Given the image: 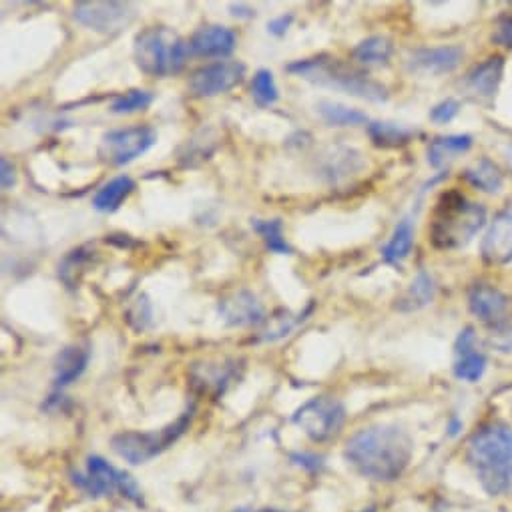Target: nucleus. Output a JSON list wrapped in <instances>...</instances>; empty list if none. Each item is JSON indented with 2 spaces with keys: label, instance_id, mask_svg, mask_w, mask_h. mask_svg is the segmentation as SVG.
<instances>
[{
  "label": "nucleus",
  "instance_id": "f257e3e1",
  "mask_svg": "<svg viewBox=\"0 0 512 512\" xmlns=\"http://www.w3.org/2000/svg\"><path fill=\"white\" fill-rule=\"evenodd\" d=\"M414 452L410 434L396 424H376L356 432L344 456L356 472L378 482L398 480L408 468Z\"/></svg>",
  "mask_w": 512,
  "mask_h": 512
},
{
  "label": "nucleus",
  "instance_id": "f03ea898",
  "mask_svg": "<svg viewBox=\"0 0 512 512\" xmlns=\"http://www.w3.org/2000/svg\"><path fill=\"white\" fill-rule=\"evenodd\" d=\"M468 462L488 494L512 496V430L508 426H482L468 442Z\"/></svg>",
  "mask_w": 512,
  "mask_h": 512
},
{
  "label": "nucleus",
  "instance_id": "7ed1b4c3",
  "mask_svg": "<svg viewBox=\"0 0 512 512\" xmlns=\"http://www.w3.org/2000/svg\"><path fill=\"white\" fill-rule=\"evenodd\" d=\"M486 223V209L466 199L460 191H446L436 201L428 225V239L436 249L466 247Z\"/></svg>",
  "mask_w": 512,
  "mask_h": 512
},
{
  "label": "nucleus",
  "instance_id": "20e7f679",
  "mask_svg": "<svg viewBox=\"0 0 512 512\" xmlns=\"http://www.w3.org/2000/svg\"><path fill=\"white\" fill-rule=\"evenodd\" d=\"M288 73H294L300 79H306L314 85L344 91L352 97L370 101V103H384L388 99V91L382 83L370 79L366 73L350 69L336 59L330 57H316L304 59L288 65Z\"/></svg>",
  "mask_w": 512,
  "mask_h": 512
},
{
  "label": "nucleus",
  "instance_id": "39448f33",
  "mask_svg": "<svg viewBox=\"0 0 512 512\" xmlns=\"http://www.w3.org/2000/svg\"><path fill=\"white\" fill-rule=\"evenodd\" d=\"M135 63L149 77H169L183 69L189 45L167 27H149L135 35Z\"/></svg>",
  "mask_w": 512,
  "mask_h": 512
},
{
  "label": "nucleus",
  "instance_id": "423d86ee",
  "mask_svg": "<svg viewBox=\"0 0 512 512\" xmlns=\"http://www.w3.org/2000/svg\"><path fill=\"white\" fill-rule=\"evenodd\" d=\"M189 422H191V412H185L179 420H175L173 424H169L161 430L121 432V434L113 436L111 448L125 462H129L133 466H139V464H145V462L153 460L163 450H167L187 430Z\"/></svg>",
  "mask_w": 512,
  "mask_h": 512
},
{
  "label": "nucleus",
  "instance_id": "0eeeda50",
  "mask_svg": "<svg viewBox=\"0 0 512 512\" xmlns=\"http://www.w3.org/2000/svg\"><path fill=\"white\" fill-rule=\"evenodd\" d=\"M292 422L302 428L310 440L328 442L342 430L346 422V408L334 396H314L296 410Z\"/></svg>",
  "mask_w": 512,
  "mask_h": 512
},
{
  "label": "nucleus",
  "instance_id": "6e6552de",
  "mask_svg": "<svg viewBox=\"0 0 512 512\" xmlns=\"http://www.w3.org/2000/svg\"><path fill=\"white\" fill-rule=\"evenodd\" d=\"M157 143V133L149 125L115 129L103 135L99 155L111 165H127L147 153Z\"/></svg>",
  "mask_w": 512,
  "mask_h": 512
},
{
  "label": "nucleus",
  "instance_id": "1a4fd4ad",
  "mask_svg": "<svg viewBox=\"0 0 512 512\" xmlns=\"http://www.w3.org/2000/svg\"><path fill=\"white\" fill-rule=\"evenodd\" d=\"M73 19L95 33L115 35L133 23L135 7L129 3H99V0L77 3L73 7Z\"/></svg>",
  "mask_w": 512,
  "mask_h": 512
},
{
  "label": "nucleus",
  "instance_id": "9d476101",
  "mask_svg": "<svg viewBox=\"0 0 512 512\" xmlns=\"http://www.w3.org/2000/svg\"><path fill=\"white\" fill-rule=\"evenodd\" d=\"M245 77V65L239 61H217L197 69L189 79V91L195 97H217L237 87Z\"/></svg>",
  "mask_w": 512,
  "mask_h": 512
},
{
  "label": "nucleus",
  "instance_id": "9b49d317",
  "mask_svg": "<svg viewBox=\"0 0 512 512\" xmlns=\"http://www.w3.org/2000/svg\"><path fill=\"white\" fill-rule=\"evenodd\" d=\"M482 258L492 266L512 262V203H508L490 223L482 239Z\"/></svg>",
  "mask_w": 512,
  "mask_h": 512
},
{
  "label": "nucleus",
  "instance_id": "f8f14e48",
  "mask_svg": "<svg viewBox=\"0 0 512 512\" xmlns=\"http://www.w3.org/2000/svg\"><path fill=\"white\" fill-rule=\"evenodd\" d=\"M464 59V49L458 45H444L432 49H418L410 55L408 67L412 73L446 75L458 69Z\"/></svg>",
  "mask_w": 512,
  "mask_h": 512
},
{
  "label": "nucleus",
  "instance_id": "ddd939ff",
  "mask_svg": "<svg viewBox=\"0 0 512 512\" xmlns=\"http://www.w3.org/2000/svg\"><path fill=\"white\" fill-rule=\"evenodd\" d=\"M508 306H510L508 298L494 286L476 284L468 292V308L472 316L494 328L506 322L504 318H506Z\"/></svg>",
  "mask_w": 512,
  "mask_h": 512
},
{
  "label": "nucleus",
  "instance_id": "4468645a",
  "mask_svg": "<svg viewBox=\"0 0 512 512\" xmlns=\"http://www.w3.org/2000/svg\"><path fill=\"white\" fill-rule=\"evenodd\" d=\"M219 314L225 320V324L233 328H247V326L262 324L266 318L264 306L247 290H239L229 298H225L219 304Z\"/></svg>",
  "mask_w": 512,
  "mask_h": 512
},
{
  "label": "nucleus",
  "instance_id": "2eb2a0df",
  "mask_svg": "<svg viewBox=\"0 0 512 512\" xmlns=\"http://www.w3.org/2000/svg\"><path fill=\"white\" fill-rule=\"evenodd\" d=\"M189 55L195 57H205V59H221L229 57L235 51L237 37L229 27L221 25H209L199 29L191 39H189Z\"/></svg>",
  "mask_w": 512,
  "mask_h": 512
},
{
  "label": "nucleus",
  "instance_id": "dca6fc26",
  "mask_svg": "<svg viewBox=\"0 0 512 512\" xmlns=\"http://www.w3.org/2000/svg\"><path fill=\"white\" fill-rule=\"evenodd\" d=\"M119 480H121V472L115 470L101 456H89L87 474L83 476L75 474L73 478V482L93 498L111 496L115 490H119Z\"/></svg>",
  "mask_w": 512,
  "mask_h": 512
},
{
  "label": "nucleus",
  "instance_id": "f3484780",
  "mask_svg": "<svg viewBox=\"0 0 512 512\" xmlns=\"http://www.w3.org/2000/svg\"><path fill=\"white\" fill-rule=\"evenodd\" d=\"M456 362L454 376L464 382H478L486 372V356L476 348V334L472 328L460 332L454 346Z\"/></svg>",
  "mask_w": 512,
  "mask_h": 512
},
{
  "label": "nucleus",
  "instance_id": "a211bd4d",
  "mask_svg": "<svg viewBox=\"0 0 512 512\" xmlns=\"http://www.w3.org/2000/svg\"><path fill=\"white\" fill-rule=\"evenodd\" d=\"M89 358H91V350L89 346H83V344H71L65 350H61V354L55 360V378H53L55 386L65 388L77 382L87 370Z\"/></svg>",
  "mask_w": 512,
  "mask_h": 512
},
{
  "label": "nucleus",
  "instance_id": "6ab92c4d",
  "mask_svg": "<svg viewBox=\"0 0 512 512\" xmlns=\"http://www.w3.org/2000/svg\"><path fill=\"white\" fill-rule=\"evenodd\" d=\"M504 71V59L502 57H490L484 63L476 65L464 79L466 89L482 99L492 97L498 91V85L502 81Z\"/></svg>",
  "mask_w": 512,
  "mask_h": 512
},
{
  "label": "nucleus",
  "instance_id": "aec40b11",
  "mask_svg": "<svg viewBox=\"0 0 512 512\" xmlns=\"http://www.w3.org/2000/svg\"><path fill=\"white\" fill-rule=\"evenodd\" d=\"M414 245V225L410 217H404L394 227L390 241L382 247V260L390 266H400L412 251Z\"/></svg>",
  "mask_w": 512,
  "mask_h": 512
},
{
  "label": "nucleus",
  "instance_id": "412c9836",
  "mask_svg": "<svg viewBox=\"0 0 512 512\" xmlns=\"http://www.w3.org/2000/svg\"><path fill=\"white\" fill-rule=\"evenodd\" d=\"M135 181L129 175H119L111 181H107L93 197V207L101 213H113L117 211L123 201L133 193Z\"/></svg>",
  "mask_w": 512,
  "mask_h": 512
},
{
  "label": "nucleus",
  "instance_id": "4be33fe9",
  "mask_svg": "<svg viewBox=\"0 0 512 512\" xmlns=\"http://www.w3.org/2000/svg\"><path fill=\"white\" fill-rule=\"evenodd\" d=\"M472 143H474V139L470 135H444V137H436L428 145V163H430V167H434V169L444 167L454 157L466 153L472 147Z\"/></svg>",
  "mask_w": 512,
  "mask_h": 512
},
{
  "label": "nucleus",
  "instance_id": "5701e85b",
  "mask_svg": "<svg viewBox=\"0 0 512 512\" xmlns=\"http://www.w3.org/2000/svg\"><path fill=\"white\" fill-rule=\"evenodd\" d=\"M368 135L376 147L384 149H394V147H404L408 145L418 131L398 125V123H388V121H372L368 125Z\"/></svg>",
  "mask_w": 512,
  "mask_h": 512
},
{
  "label": "nucleus",
  "instance_id": "b1692460",
  "mask_svg": "<svg viewBox=\"0 0 512 512\" xmlns=\"http://www.w3.org/2000/svg\"><path fill=\"white\" fill-rule=\"evenodd\" d=\"M434 294H436V286H434L432 276H428L426 272H420V274L412 280V284L408 286V290L404 292V296L398 300L396 308H398L400 312H414V310H420V308L432 304Z\"/></svg>",
  "mask_w": 512,
  "mask_h": 512
},
{
  "label": "nucleus",
  "instance_id": "393cba45",
  "mask_svg": "<svg viewBox=\"0 0 512 512\" xmlns=\"http://www.w3.org/2000/svg\"><path fill=\"white\" fill-rule=\"evenodd\" d=\"M464 179L474 189L484 191V193H498L504 185V177H502L500 169L490 159H480V161L472 163L464 171Z\"/></svg>",
  "mask_w": 512,
  "mask_h": 512
},
{
  "label": "nucleus",
  "instance_id": "a878e982",
  "mask_svg": "<svg viewBox=\"0 0 512 512\" xmlns=\"http://www.w3.org/2000/svg\"><path fill=\"white\" fill-rule=\"evenodd\" d=\"M318 113L320 117L332 125V127H356V125H364L368 123V115L346 107L342 103H334V101H320L318 103Z\"/></svg>",
  "mask_w": 512,
  "mask_h": 512
},
{
  "label": "nucleus",
  "instance_id": "bb28decb",
  "mask_svg": "<svg viewBox=\"0 0 512 512\" xmlns=\"http://www.w3.org/2000/svg\"><path fill=\"white\" fill-rule=\"evenodd\" d=\"M394 45L386 37H370L354 49V59L362 65H388Z\"/></svg>",
  "mask_w": 512,
  "mask_h": 512
},
{
  "label": "nucleus",
  "instance_id": "cd10ccee",
  "mask_svg": "<svg viewBox=\"0 0 512 512\" xmlns=\"http://www.w3.org/2000/svg\"><path fill=\"white\" fill-rule=\"evenodd\" d=\"M251 227L258 231L268 247V251L278 255H290L292 247L284 237V221L282 219H253Z\"/></svg>",
  "mask_w": 512,
  "mask_h": 512
},
{
  "label": "nucleus",
  "instance_id": "c85d7f7f",
  "mask_svg": "<svg viewBox=\"0 0 512 512\" xmlns=\"http://www.w3.org/2000/svg\"><path fill=\"white\" fill-rule=\"evenodd\" d=\"M251 95H253L255 103H258L260 107H270V105H274L280 99V91H278V85L274 81L272 71L260 69L258 73L253 75Z\"/></svg>",
  "mask_w": 512,
  "mask_h": 512
},
{
  "label": "nucleus",
  "instance_id": "c756f323",
  "mask_svg": "<svg viewBox=\"0 0 512 512\" xmlns=\"http://www.w3.org/2000/svg\"><path fill=\"white\" fill-rule=\"evenodd\" d=\"M155 95L151 91L145 89H131L125 95H119L113 103H111V113L115 115H131V113H139L145 111L151 103H153Z\"/></svg>",
  "mask_w": 512,
  "mask_h": 512
},
{
  "label": "nucleus",
  "instance_id": "7c9ffc66",
  "mask_svg": "<svg viewBox=\"0 0 512 512\" xmlns=\"http://www.w3.org/2000/svg\"><path fill=\"white\" fill-rule=\"evenodd\" d=\"M458 113H460V103L456 99H446V101H440L438 105L432 107L430 121L444 125V123H450Z\"/></svg>",
  "mask_w": 512,
  "mask_h": 512
},
{
  "label": "nucleus",
  "instance_id": "2f4dec72",
  "mask_svg": "<svg viewBox=\"0 0 512 512\" xmlns=\"http://www.w3.org/2000/svg\"><path fill=\"white\" fill-rule=\"evenodd\" d=\"M490 344L494 346V350L502 352V354H512V322H502L500 326L494 328Z\"/></svg>",
  "mask_w": 512,
  "mask_h": 512
},
{
  "label": "nucleus",
  "instance_id": "473e14b6",
  "mask_svg": "<svg viewBox=\"0 0 512 512\" xmlns=\"http://www.w3.org/2000/svg\"><path fill=\"white\" fill-rule=\"evenodd\" d=\"M492 41L504 49H512V17L498 23V27L494 29Z\"/></svg>",
  "mask_w": 512,
  "mask_h": 512
},
{
  "label": "nucleus",
  "instance_id": "72a5a7b5",
  "mask_svg": "<svg viewBox=\"0 0 512 512\" xmlns=\"http://www.w3.org/2000/svg\"><path fill=\"white\" fill-rule=\"evenodd\" d=\"M119 490L123 492V496H127L129 500L137 502V504H143V498H141V490L137 486V482L127 474V472H121V480H119Z\"/></svg>",
  "mask_w": 512,
  "mask_h": 512
},
{
  "label": "nucleus",
  "instance_id": "f704fd0d",
  "mask_svg": "<svg viewBox=\"0 0 512 512\" xmlns=\"http://www.w3.org/2000/svg\"><path fill=\"white\" fill-rule=\"evenodd\" d=\"M0 165H3V173H0V185H3V189L15 187V183H17V169H15V165L7 157H3Z\"/></svg>",
  "mask_w": 512,
  "mask_h": 512
},
{
  "label": "nucleus",
  "instance_id": "c9c22d12",
  "mask_svg": "<svg viewBox=\"0 0 512 512\" xmlns=\"http://www.w3.org/2000/svg\"><path fill=\"white\" fill-rule=\"evenodd\" d=\"M292 23H294V15H282V17H278V19L268 23V31L272 35H276V37H284Z\"/></svg>",
  "mask_w": 512,
  "mask_h": 512
},
{
  "label": "nucleus",
  "instance_id": "e433bc0d",
  "mask_svg": "<svg viewBox=\"0 0 512 512\" xmlns=\"http://www.w3.org/2000/svg\"><path fill=\"white\" fill-rule=\"evenodd\" d=\"M292 460L308 470H320L322 468V458L316 454H308V452H296L292 454Z\"/></svg>",
  "mask_w": 512,
  "mask_h": 512
},
{
  "label": "nucleus",
  "instance_id": "4c0bfd02",
  "mask_svg": "<svg viewBox=\"0 0 512 512\" xmlns=\"http://www.w3.org/2000/svg\"><path fill=\"white\" fill-rule=\"evenodd\" d=\"M231 11H235V13H233L235 17H253V11L247 9V7H243V5H231Z\"/></svg>",
  "mask_w": 512,
  "mask_h": 512
},
{
  "label": "nucleus",
  "instance_id": "58836bf2",
  "mask_svg": "<svg viewBox=\"0 0 512 512\" xmlns=\"http://www.w3.org/2000/svg\"><path fill=\"white\" fill-rule=\"evenodd\" d=\"M260 512H286V510H276V508H264V510H260Z\"/></svg>",
  "mask_w": 512,
  "mask_h": 512
},
{
  "label": "nucleus",
  "instance_id": "ea45409f",
  "mask_svg": "<svg viewBox=\"0 0 512 512\" xmlns=\"http://www.w3.org/2000/svg\"><path fill=\"white\" fill-rule=\"evenodd\" d=\"M233 512H249V510H247V508H235Z\"/></svg>",
  "mask_w": 512,
  "mask_h": 512
},
{
  "label": "nucleus",
  "instance_id": "a19ab883",
  "mask_svg": "<svg viewBox=\"0 0 512 512\" xmlns=\"http://www.w3.org/2000/svg\"><path fill=\"white\" fill-rule=\"evenodd\" d=\"M362 512H374V508H368V510H362Z\"/></svg>",
  "mask_w": 512,
  "mask_h": 512
}]
</instances>
